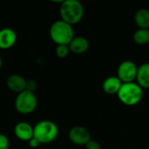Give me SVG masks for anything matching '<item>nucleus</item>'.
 Masks as SVG:
<instances>
[{
    "label": "nucleus",
    "instance_id": "obj_17",
    "mask_svg": "<svg viewBox=\"0 0 149 149\" xmlns=\"http://www.w3.org/2000/svg\"><path fill=\"white\" fill-rule=\"evenodd\" d=\"M9 146H10L9 138L3 134H0V149H8Z\"/></svg>",
    "mask_w": 149,
    "mask_h": 149
},
{
    "label": "nucleus",
    "instance_id": "obj_10",
    "mask_svg": "<svg viewBox=\"0 0 149 149\" xmlns=\"http://www.w3.org/2000/svg\"><path fill=\"white\" fill-rule=\"evenodd\" d=\"M6 86L10 91L17 94L26 90V79L19 74H10L6 79Z\"/></svg>",
    "mask_w": 149,
    "mask_h": 149
},
{
    "label": "nucleus",
    "instance_id": "obj_16",
    "mask_svg": "<svg viewBox=\"0 0 149 149\" xmlns=\"http://www.w3.org/2000/svg\"><path fill=\"white\" fill-rule=\"evenodd\" d=\"M55 53L56 56L59 58H65L69 53H70V49L68 45H58L56 46L55 49Z\"/></svg>",
    "mask_w": 149,
    "mask_h": 149
},
{
    "label": "nucleus",
    "instance_id": "obj_9",
    "mask_svg": "<svg viewBox=\"0 0 149 149\" xmlns=\"http://www.w3.org/2000/svg\"><path fill=\"white\" fill-rule=\"evenodd\" d=\"M16 42L17 33L13 29L5 27L0 30V49H10L16 44Z\"/></svg>",
    "mask_w": 149,
    "mask_h": 149
},
{
    "label": "nucleus",
    "instance_id": "obj_18",
    "mask_svg": "<svg viewBox=\"0 0 149 149\" xmlns=\"http://www.w3.org/2000/svg\"><path fill=\"white\" fill-rule=\"evenodd\" d=\"M37 89V82L34 79H28L26 80V90L35 93V90Z\"/></svg>",
    "mask_w": 149,
    "mask_h": 149
},
{
    "label": "nucleus",
    "instance_id": "obj_5",
    "mask_svg": "<svg viewBox=\"0 0 149 149\" xmlns=\"http://www.w3.org/2000/svg\"><path fill=\"white\" fill-rule=\"evenodd\" d=\"M17 112L23 115L32 113L38 107V98L35 93L24 90L17 94L14 101Z\"/></svg>",
    "mask_w": 149,
    "mask_h": 149
},
{
    "label": "nucleus",
    "instance_id": "obj_6",
    "mask_svg": "<svg viewBox=\"0 0 149 149\" xmlns=\"http://www.w3.org/2000/svg\"><path fill=\"white\" fill-rule=\"evenodd\" d=\"M138 66L131 60L121 62L117 70V77L122 83H131L136 80Z\"/></svg>",
    "mask_w": 149,
    "mask_h": 149
},
{
    "label": "nucleus",
    "instance_id": "obj_12",
    "mask_svg": "<svg viewBox=\"0 0 149 149\" xmlns=\"http://www.w3.org/2000/svg\"><path fill=\"white\" fill-rule=\"evenodd\" d=\"M122 84L123 83L120 80V79L117 76H110L104 80L102 84V88L106 93L113 95L119 93Z\"/></svg>",
    "mask_w": 149,
    "mask_h": 149
},
{
    "label": "nucleus",
    "instance_id": "obj_13",
    "mask_svg": "<svg viewBox=\"0 0 149 149\" xmlns=\"http://www.w3.org/2000/svg\"><path fill=\"white\" fill-rule=\"evenodd\" d=\"M136 83L142 88H149V63H144L138 66Z\"/></svg>",
    "mask_w": 149,
    "mask_h": 149
},
{
    "label": "nucleus",
    "instance_id": "obj_21",
    "mask_svg": "<svg viewBox=\"0 0 149 149\" xmlns=\"http://www.w3.org/2000/svg\"><path fill=\"white\" fill-rule=\"evenodd\" d=\"M2 64H3V62H2V58H1V57H0V70H1V68H2Z\"/></svg>",
    "mask_w": 149,
    "mask_h": 149
},
{
    "label": "nucleus",
    "instance_id": "obj_11",
    "mask_svg": "<svg viewBox=\"0 0 149 149\" xmlns=\"http://www.w3.org/2000/svg\"><path fill=\"white\" fill-rule=\"evenodd\" d=\"M70 52L74 54H83L89 49V41L82 36H77L68 45Z\"/></svg>",
    "mask_w": 149,
    "mask_h": 149
},
{
    "label": "nucleus",
    "instance_id": "obj_20",
    "mask_svg": "<svg viewBox=\"0 0 149 149\" xmlns=\"http://www.w3.org/2000/svg\"><path fill=\"white\" fill-rule=\"evenodd\" d=\"M28 144H29V146L31 148H37L39 145H40V142L36 139V138H32V139H31L29 141H28Z\"/></svg>",
    "mask_w": 149,
    "mask_h": 149
},
{
    "label": "nucleus",
    "instance_id": "obj_3",
    "mask_svg": "<svg viewBox=\"0 0 149 149\" xmlns=\"http://www.w3.org/2000/svg\"><path fill=\"white\" fill-rule=\"evenodd\" d=\"M58 135V127L52 120H43L33 127V137L40 144H49L53 142Z\"/></svg>",
    "mask_w": 149,
    "mask_h": 149
},
{
    "label": "nucleus",
    "instance_id": "obj_19",
    "mask_svg": "<svg viewBox=\"0 0 149 149\" xmlns=\"http://www.w3.org/2000/svg\"><path fill=\"white\" fill-rule=\"evenodd\" d=\"M85 147L86 149H102L101 145L94 140H91Z\"/></svg>",
    "mask_w": 149,
    "mask_h": 149
},
{
    "label": "nucleus",
    "instance_id": "obj_14",
    "mask_svg": "<svg viewBox=\"0 0 149 149\" xmlns=\"http://www.w3.org/2000/svg\"><path fill=\"white\" fill-rule=\"evenodd\" d=\"M134 20L139 29L149 30V10L140 9L134 13Z\"/></svg>",
    "mask_w": 149,
    "mask_h": 149
},
{
    "label": "nucleus",
    "instance_id": "obj_4",
    "mask_svg": "<svg viewBox=\"0 0 149 149\" xmlns=\"http://www.w3.org/2000/svg\"><path fill=\"white\" fill-rule=\"evenodd\" d=\"M143 95V89L136 82L123 83L119 93H117L120 101L129 107L139 104L141 101Z\"/></svg>",
    "mask_w": 149,
    "mask_h": 149
},
{
    "label": "nucleus",
    "instance_id": "obj_2",
    "mask_svg": "<svg viewBox=\"0 0 149 149\" xmlns=\"http://www.w3.org/2000/svg\"><path fill=\"white\" fill-rule=\"evenodd\" d=\"M51 39L57 45H68L72 38L75 37L74 30L72 25L67 24L66 22L58 19L53 22L50 27L49 31Z\"/></svg>",
    "mask_w": 149,
    "mask_h": 149
},
{
    "label": "nucleus",
    "instance_id": "obj_8",
    "mask_svg": "<svg viewBox=\"0 0 149 149\" xmlns=\"http://www.w3.org/2000/svg\"><path fill=\"white\" fill-rule=\"evenodd\" d=\"M14 134L21 141L28 142L33 138V127L25 121H20L14 127Z\"/></svg>",
    "mask_w": 149,
    "mask_h": 149
},
{
    "label": "nucleus",
    "instance_id": "obj_1",
    "mask_svg": "<svg viewBox=\"0 0 149 149\" xmlns=\"http://www.w3.org/2000/svg\"><path fill=\"white\" fill-rule=\"evenodd\" d=\"M85 14L83 4L79 0H64L59 6L61 20L73 25L79 23Z\"/></svg>",
    "mask_w": 149,
    "mask_h": 149
},
{
    "label": "nucleus",
    "instance_id": "obj_15",
    "mask_svg": "<svg viewBox=\"0 0 149 149\" xmlns=\"http://www.w3.org/2000/svg\"><path fill=\"white\" fill-rule=\"evenodd\" d=\"M134 42L139 45H144L149 43V30L138 29L133 35Z\"/></svg>",
    "mask_w": 149,
    "mask_h": 149
},
{
    "label": "nucleus",
    "instance_id": "obj_7",
    "mask_svg": "<svg viewBox=\"0 0 149 149\" xmlns=\"http://www.w3.org/2000/svg\"><path fill=\"white\" fill-rule=\"evenodd\" d=\"M68 138L72 143L78 146H86L92 140L88 129L82 126L72 127L68 133Z\"/></svg>",
    "mask_w": 149,
    "mask_h": 149
}]
</instances>
